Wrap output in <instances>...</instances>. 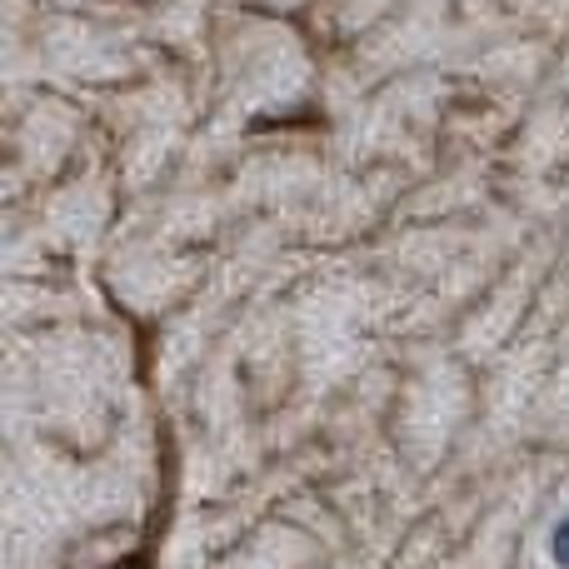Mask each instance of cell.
Segmentation results:
<instances>
[{
	"label": "cell",
	"instance_id": "cell-1",
	"mask_svg": "<svg viewBox=\"0 0 569 569\" xmlns=\"http://www.w3.org/2000/svg\"><path fill=\"white\" fill-rule=\"evenodd\" d=\"M550 550H555V565L569 569V520L560 525V530H555V545H550Z\"/></svg>",
	"mask_w": 569,
	"mask_h": 569
}]
</instances>
